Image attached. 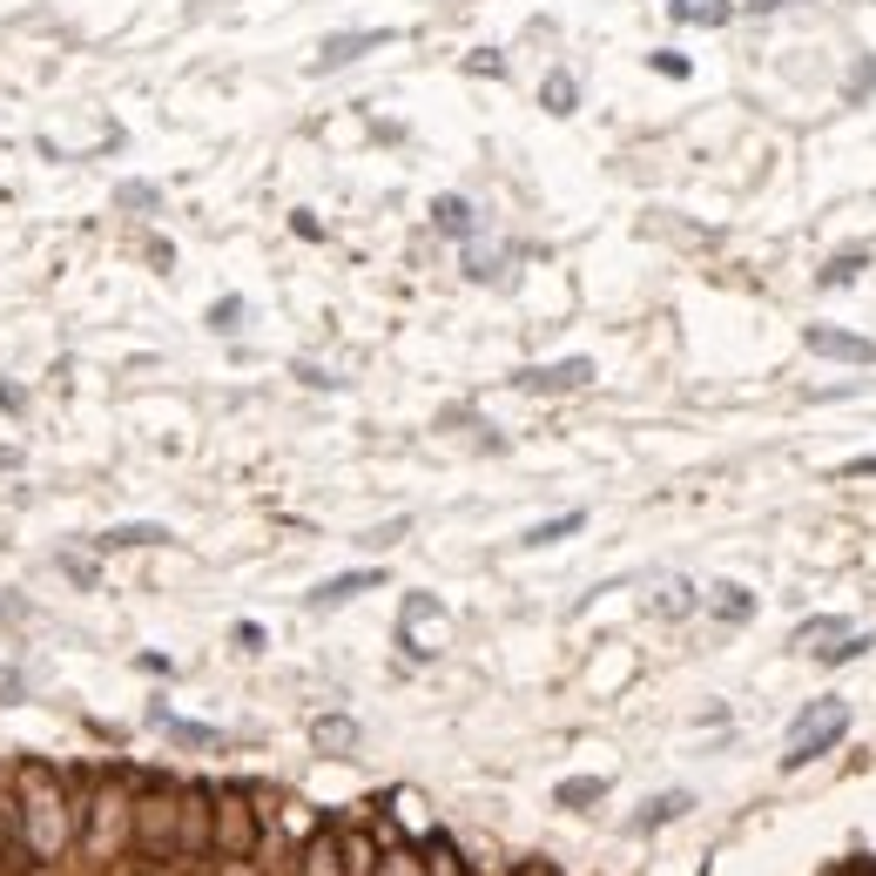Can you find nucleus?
Returning a JSON list of instances; mask_svg holds the SVG:
<instances>
[{"label": "nucleus", "instance_id": "f257e3e1", "mask_svg": "<svg viewBox=\"0 0 876 876\" xmlns=\"http://www.w3.org/2000/svg\"><path fill=\"white\" fill-rule=\"evenodd\" d=\"M21 803H28V849L54 856L68 843V796L48 762H21Z\"/></svg>", "mask_w": 876, "mask_h": 876}, {"label": "nucleus", "instance_id": "f03ea898", "mask_svg": "<svg viewBox=\"0 0 876 876\" xmlns=\"http://www.w3.org/2000/svg\"><path fill=\"white\" fill-rule=\"evenodd\" d=\"M849 735V701H836V694H823V701H809V709L796 715V729H788V768H803V762H816V755H829L836 742Z\"/></svg>", "mask_w": 876, "mask_h": 876}, {"label": "nucleus", "instance_id": "7ed1b4c3", "mask_svg": "<svg viewBox=\"0 0 876 876\" xmlns=\"http://www.w3.org/2000/svg\"><path fill=\"white\" fill-rule=\"evenodd\" d=\"M210 803H216V849L223 856H249L256 849V816L243 803V788H210Z\"/></svg>", "mask_w": 876, "mask_h": 876}, {"label": "nucleus", "instance_id": "20e7f679", "mask_svg": "<svg viewBox=\"0 0 876 876\" xmlns=\"http://www.w3.org/2000/svg\"><path fill=\"white\" fill-rule=\"evenodd\" d=\"M391 41V28H358V34H330L324 48H317V74H330V68H344V61H358V54H371V48H385Z\"/></svg>", "mask_w": 876, "mask_h": 876}, {"label": "nucleus", "instance_id": "39448f33", "mask_svg": "<svg viewBox=\"0 0 876 876\" xmlns=\"http://www.w3.org/2000/svg\"><path fill=\"white\" fill-rule=\"evenodd\" d=\"M809 350H816V358H843V365H876L869 337H849V330H829V324L809 330Z\"/></svg>", "mask_w": 876, "mask_h": 876}, {"label": "nucleus", "instance_id": "423d86ee", "mask_svg": "<svg viewBox=\"0 0 876 876\" xmlns=\"http://www.w3.org/2000/svg\"><path fill=\"white\" fill-rule=\"evenodd\" d=\"M587 378H593V365H587V358L540 365V371H519V385H526V391H567V385H587Z\"/></svg>", "mask_w": 876, "mask_h": 876}, {"label": "nucleus", "instance_id": "0eeeda50", "mask_svg": "<svg viewBox=\"0 0 876 876\" xmlns=\"http://www.w3.org/2000/svg\"><path fill=\"white\" fill-rule=\"evenodd\" d=\"M378 580H385L378 567H371V573H344V580H324V587H317V607H337V600H350V593H365V587H378Z\"/></svg>", "mask_w": 876, "mask_h": 876}, {"label": "nucleus", "instance_id": "6e6552de", "mask_svg": "<svg viewBox=\"0 0 876 876\" xmlns=\"http://www.w3.org/2000/svg\"><path fill=\"white\" fill-rule=\"evenodd\" d=\"M540 102H547L553 115H573V102H580V88H573V74H560V68H553V74H547V88H540Z\"/></svg>", "mask_w": 876, "mask_h": 876}, {"label": "nucleus", "instance_id": "1a4fd4ad", "mask_svg": "<svg viewBox=\"0 0 876 876\" xmlns=\"http://www.w3.org/2000/svg\"><path fill=\"white\" fill-rule=\"evenodd\" d=\"M668 14H674V21H701V28H722V21H729L722 0H674Z\"/></svg>", "mask_w": 876, "mask_h": 876}, {"label": "nucleus", "instance_id": "9d476101", "mask_svg": "<svg viewBox=\"0 0 876 876\" xmlns=\"http://www.w3.org/2000/svg\"><path fill=\"white\" fill-rule=\"evenodd\" d=\"M587 526V512H560V519H547V526H533L526 533V547H553V540H567V533H580Z\"/></svg>", "mask_w": 876, "mask_h": 876}, {"label": "nucleus", "instance_id": "9b49d317", "mask_svg": "<svg viewBox=\"0 0 876 876\" xmlns=\"http://www.w3.org/2000/svg\"><path fill=\"white\" fill-rule=\"evenodd\" d=\"M863 263H869L863 249H849V256H829V263H823V291H843V284L863 271Z\"/></svg>", "mask_w": 876, "mask_h": 876}, {"label": "nucleus", "instance_id": "f8f14e48", "mask_svg": "<svg viewBox=\"0 0 876 876\" xmlns=\"http://www.w3.org/2000/svg\"><path fill=\"white\" fill-rule=\"evenodd\" d=\"M330 863H337V836H330V829H324V836H317V843H310V856H304V876H337V869H330Z\"/></svg>", "mask_w": 876, "mask_h": 876}, {"label": "nucleus", "instance_id": "ddd939ff", "mask_svg": "<svg viewBox=\"0 0 876 876\" xmlns=\"http://www.w3.org/2000/svg\"><path fill=\"white\" fill-rule=\"evenodd\" d=\"M431 216H438V230H452V236H466V230H472V210H466L459 196H438V210H431Z\"/></svg>", "mask_w": 876, "mask_h": 876}, {"label": "nucleus", "instance_id": "4468645a", "mask_svg": "<svg viewBox=\"0 0 876 876\" xmlns=\"http://www.w3.org/2000/svg\"><path fill=\"white\" fill-rule=\"evenodd\" d=\"M722 600H715V613H729V621H748V613H755V593L748 587H715Z\"/></svg>", "mask_w": 876, "mask_h": 876}, {"label": "nucleus", "instance_id": "2eb2a0df", "mask_svg": "<svg viewBox=\"0 0 876 876\" xmlns=\"http://www.w3.org/2000/svg\"><path fill=\"white\" fill-rule=\"evenodd\" d=\"M310 735H317V742H324V748H350V742H358V729H350V722H344V715H324V722H317V729H310Z\"/></svg>", "mask_w": 876, "mask_h": 876}, {"label": "nucleus", "instance_id": "dca6fc26", "mask_svg": "<svg viewBox=\"0 0 876 876\" xmlns=\"http://www.w3.org/2000/svg\"><path fill=\"white\" fill-rule=\"evenodd\" d=\"M155 540H169L162 526H115V533H109L102 547H155Z\"/></svg>", "mask_w": 876, "mask_h": 876}, {"label": "nucleus", "instance_id": "f3484780", "mask_svg": "<svg viewBox=\"0 0 876 876\" xmlns=\"http://www.w3.org/2000/svg\"><path fill=\"white\" fill-rule=\"evenodd\" d=\"M856 654H869V634H843V641H836V648H823L816 661H823V668H843V661H856Z\"/></svg>", "mask_w": 876, "mask_h": 876}, {"label": "nucleus", "instance_id": "a211bd4d", "mask_svg": "<svg viewBox=\"0 0 876 876\" xmlns=\"http://www.w3.org/2000/svg\"><path fill=\"white\" fill-rule=\"evenodd\" d=\"M431 876H466V869H459V849H452L446 836H431Z\"/></svg>", "mask_w": 876, "mask_h": 876}, {"label": "nucleus", "instance_id": "6ab92c4d", "mask_svg": "<svg viewBox=\"0 0 876 876\" xmlns=\"http://www.w3.org/2000/svg\"><path fill=\"white\" fill-rule=\"evenodd\" d=\"M600 782H560V803H593Z\"/></svg>", "mask_w": 876, "mask_h": 876}, {"label": "nucleus", "instance_id": "aec40b11", "mask_svg": "<svg viewBox=\"0 0 876 876\" xmlns=\"http://www.w3.org/2000/svg\"><path fill=\"white\" fill-rule=\"evenodd\" d=\"M162 722H169V715H162ZM169 729L183 735V742H216V729H196V722H169Z\"/></svg>", "mask_w": 876, "mask_h": 876}, {"label": "nucleus", "instance_id": "412c9836", "mask_svg": "<svg viewBox=\"0 0 876 876\" xmlns=\"http://www.w3.org/2000/svg\"><path fill=\"white\" fill-rule=\"evenodd\" d=\"M654 74H674V81H681V74H687V61H681V54H654Z\"/></svg>", "mask_w": 876, "mask_h": 876}, {"label": "nucleus", "instance_id": "4be33fe9", "mask_svg": "<svg viewBox=\"0 0 876 876\" xmlns=\"http://www.w3.org/2000/svg\"><path fill=\"white\" fill-rule=\"evenodd\" d=\"M823 634H843V621H803V641H823Z\"/></svg>", "mask_w": 876, "mask_h": 876}, {"label": "nucleus", "instance_id": "5701e85b", "mask_svg": "<svg viewBox=\"0 0 876 876\" xmlns=\"http://www.w3.org/2000/svg\"><path fill=\"white\" fill-rule=\"evenodd\" d=\"M681 803H687V796H661V803H654V809H648V823H668V816H674V809H681Z\"/></svg>", "mask_w": 876, "mask_h": 876}, {"label": "nucleus", "instance_id": "b1692460", "mask_svg": "<svg viewBox=\"0 0 876 876\" xmlns=\"http://www.w3.org/2000/svg\"><path fill=\"white\" fill-rule=\"evenodd\" d=\"M8 843H14V823H8V803H0V863H8Z\"/></svg>", "mask_w": 876, "mask_h": 876}, {"label": "nucleus", "instance_id": "393cba45", "mask_svg": "<svg viewBox=\"0 0 876 876\" xmlns=\"http://www.w3.org/2000/svg\"><path fill=\"white\" fill-rule=\"evenodd\" d=\"M849 472H856V479H863V472H876V452H869V459H849Z\"/></svg>", "mask_w": 876, "mask_h": 876}, {"label": "nucleus", "instance_id": "a878e982", "mask_svg": "<svg viewBox=\"0 0 876 876\" xmlns=\"http://www.w3.org/2000/svg\"><path fill=\"white\" fill-rule=\"evenodd\" d=\"M21 687V674H8V668H0V694H14Z\"/></svg>", "mask_w": 876, "mask_h": 876}, {"label": "nucleus", "instance_id": "bb28decb", "mask_svg": "<svg viewBox=\"0 0 876 876\" xmlns=\"http://www.w3.org/2000/svg\"><path fill=\"white\" fill-rule=\"evenodd\" d=\"M519 876H553V863H526V869H519Z\"/></svg>", "mask_w": 876, "mask_h": 876}, {"label": "nucleus", "instance_id": "cd10ccee", "mask_svg": "<svg viewBox=\"0 0 876 876\" xmlns=\"http://www.w3.org/2000/svg\"><path fill=\"white\" fill-rule=\"evenodd\" d=\"M748 8H755V14H768V8H782V0H748Z\"/></svg>", "mask_w": 876, "mask_h": 876}]
</instances>
